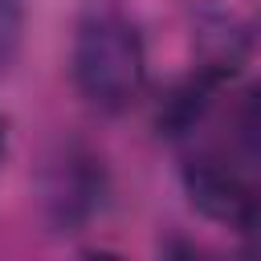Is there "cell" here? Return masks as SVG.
<instances>
[{
  "label": "cell",
  "mask_w": 261,
  "mask_h": 261,
  "mask_svg": "<svg viewBox=\"0 0 261 261\" xmlns=\"http://www.w3.org/2000/svg\"><path fill=\"white\" fill-rule=\"evenodd\" d=\"M147 49L122 12H90L73 33V86L98 110H126L143 94Z\"/></svg>",
  "instance_id": "1"
},
{
  "label": "cell",
  "mask_w": 261,
  "mask_h": 261,
  "mask_svg": "<svg viewBox=\"0 0 261 261\" xmlns=\"http://www.w3.org/2000/svg\"><path fill=\"white\" fill-rule=\"evenodd\" d=\"M106 204V167L94 151L65 143L41 171V208L53 228H82Z\"/></svg>",
  "instance_id": "2"
},
{
  "label": "cell",
  "mask_w": 261,
  "mask_h": 261,
  "mask_svg": "<svg viewBox=\"0 0 261 261\" xmlns=\"http://www.w3.org/2000/svg\"><path fill=\"white\" fill-rule=\"evenodd\" d=\"M184 192L200 216L228 224L237 232H253L257 196H253V184L228 163V155H216V151L192 155L184 163Z\"/></svg>",
  "instance_id": "3"
},
{
  "label": "cell",
  "mask_w": 261,
  "mask_h": 261,
  "mask_svg": "<svg viewBox=\"0 0 261 261\" xmlns=\"http://www.w3.org/2000/svg\"><path fill=\"white\" fill-rule=\"evenodd\" d=\"M20 29H24V8L20 0H0V73L20 49Z\"/></svg>",
  "instance_id": "4"
},
{
  "label": "cell",
  "mask_w": 261,
  "mask_h": 261,
  "mask_svg": "<svg viewBox=\"0 0 261 261\" xmlns=\"http://www.w3.org/2000/svg\"><path fill=\"white\" fill-rule=\"evenodd\" d=\"M0 155H4V118H0Z\"/></svg>",
  "instance_id": "5"
}]
</instances>
